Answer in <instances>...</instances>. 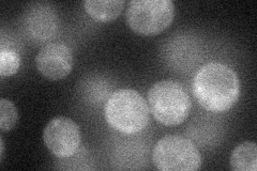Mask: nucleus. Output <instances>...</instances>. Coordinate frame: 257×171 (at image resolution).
Wrapping results in <instances>:
<instances>
[{
    "label": "nucleus",
    "instance_id": "f257e3e1",
    "mask_svg": "<svg viewBox=\"0 0 257 171\" xmlns=\"http://www.w3.org/2000/svg\"><path fill=\"white\" fill-rule=\"evenodd\" d=\"M197 103L211 112H224L234 106L240 96L237 73L226 64L210 62L200 68L192 86Z\"/></svg>",
    "mask_w": 257,
    "mask_h": 171
},
{
    "label": "nucleus",
    "instance_id": "9b49d317",
    "mask_svg": "<svg viewBox=\"0 0 257 171\" xmlns=\"http://www.w3.org/2000/svg\"><path fill=\"white\" fill-rule=\"evenodd\" d=\"M20 67V54L11 48L2 47V51H0V75L2 77L14 75L15 73H18Z\"/></svg>",
    "mask_w": 257,
    "mask_h": 171
},
{
    "label": "nucleus",
    "instance_id": "9d476101",
    "mask_svg": "<svg viewBox=\"0 0 257 171\" xmlns=\"http://www.w3.org/2000/svg\"><path fill=\"white\" fill-rule=\"evenodd\" d=\"M230 168L235 171H256L257 145L252 141L238 144L231 152L229 159Z\"/></svg>",
    "mask_w": 257,
    "mask_h": 171
},
{
    "label": "nucleus",
    "instance_id": "1a4fd4ad",
    "mask_svg": "<svg viewBox=\"0 0 257 171\" xmlns=\"http://www.w3.org/2000/svg\"><path fill=\"white\" fill-rule=\"evenodd\" d=\"M124 0H86L84 8L94 21L108 23L115 21L121 14Z\"/></svg>",
    "mask_w": 257,
    "mask_h": 171
},
{
    "label": "nucleus",
    "instance_id": "0eeeda50",
    "mask_svg": "<svg viewBox=\"0 0 257 171\" xmlns=\"http://www.w3.org/2000/svg\"><path fill=\"white\" fill-rule=\"evenodd\" d=\"M36 67L46 79H64L73 69V54L66 44L50 43L38 53Z\"/></svg>",
    "mask_w": 257,
    "mask_h": 171
},
{
    "label": "nucleus",
    "instance_id": "f8f14e48",
    "mask_svg": "<svg viewBox=\"0 0 257 171\" xmlns=\"http://www.w3.org/2000/svg\"><path fill=\"white\" fill-rule=\"evenodd\" d=\"M19 121V111L13 102L0 100V129L3 133L10 132Z\"/></svg>",
    "mask_w": 257,
    "mask_h": 171
},
{
    "label": "nucleus",
    "instance_id": "39448f33",
    "mask_svg": "<svg viewBox=\"0 0 257 171\" xmlns=\"http://www.w3.org/2000/svg\"><path fill=\"white\" fill-rule=\"evenodd\" d=\"M152 160L161 171H196L202 167V156L189 138L167 135L156 143Z\"/></svg>",
    "mask_w": 257,
    "mask_h": 171
},
{
    "label": "nucleus",
    "instance_id": "f03ea898",
    "mask_svg": "<svg viewBox=\"0 0 257 171\" xmlns=\"http://www.w3.org/2000/svg\"><path fill=\"white\" fill-rule=\"evenodd\" d=\"M149 106L133 89H119L111 93L104 107V116L115 131L126 135L142 132L149 123Z\"/></svg>",
    "mask_w": 257,
    "mask_h": 171
},
{
    "label": "nucleus",
    "instance_id": "ddd939ff",
    "mask_svg": "<svg viewBox=\"0 0 257 171\" xmlns=\"http://www.w3.org/2000/svg\"><path fill=\"white\" fill-rule=\"evenodd\" d=\"M4 152H5V141H4V138L2 137V158L4 157Z\"/></svg>",
    "mask_w": 257,
    "mask_h": 171
},
{
    "label": "nucleus",
    "instance_id": "6e6552de",
    "mask_svg": "<svg viewBox=\"0 0 257 171\" xmlns=\"http://www.w3.org/2000/svg\"><path fill=\"white\" fill-rule=\"evenodd\" d=\"M24 27L30 38L45 41L52 38L58 28V15L46 4H34L24 13Z\"/></svg>",
    "mask_w": 257,
    "mask_h": 171
},
{
    "label": "nucleus",
    "instance_id": "20e7f679",
    "mask_svg": "<svg viewBox=\"0 0 257 171\" xmlns=\"http://www.w3.org/2000/svg\"><path fill=\"white\" fill-rule=\"evenodd\" d=\"M174 16L172 0H132L125 12V21L135 34L154 37L172 25Z\"/></svg>",
    "mask_w": 257,
    "mask_h": 171
},
{
    "label": "nucleus",
    "instance_id": "7ed1b4c3",
    "mask_svg": "<svg viewBox=\"0 0 257 171\" xmlns=\"http://www.w3.org/2000/svg\"><path fill=\"white\" fill-rule=\"evenodd\" d=\"M148 106L154 118L165 126L183 123L190 115V95L179 83L165 79L152 85L148 91Z\"/></svg>",
    "mask_w": 257,
    "mask_h": 171
},
{
    "label": "nucleus",
    "instance_id": "423d86ee",
    "mask_svg": "<svg viewBox=\"0 0 257 171\" xmlns=\"http://www.w3.org/2000/svg\"><path fill=\"white\" fill-rule=\"evenodd\" d=\"M43 140L46 148L56 157L69 158L79 148L80 128L76 122L68 117H55L44 128Z\"/></svg>",
    "mask_w": 257,
    "mask_h": 171
}]
</instances>
